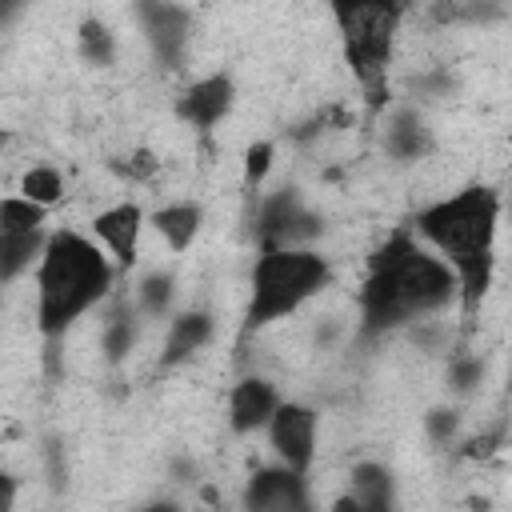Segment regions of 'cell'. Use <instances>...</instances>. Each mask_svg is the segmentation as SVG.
<instances>
[{
  "mask_svg": "<svg viewBox=\"0 0 512 512\" xmlns=\"http://www.w3.org/2000/svg\"><path fill=\"white\" fill-rule=\"evenodd\" d=\"M328 512H360V504H356V496H352V492H340V496L328 504Z\"/></svg>",
  "mask_w": 512,
  "mask_h": 512,
  "instance_id": "cell-29",
  "label": "cell"
},
{
  "mask_svg": "<svg viewBox=\"0 0 512 512\" xmlns=\"http://www.w3.org/2000/svg\"><path fill=\"white\" fill-rule=\"evenodd\" d=\"M332 284V264L320 248H272L260 252L248 276L244 332H264L296 316Z\"/></svg>",
  "mask_w": 512,
  "mask_h": 512,
  "instance_id": "cell-4",
  "label": "cell"
},
{
  "mask_svg": "<svg viewBox=\"0 0 512 512\" xmlns=\"http://www.w3.org/2000/svg\"><path fill=\"white\" fill-rule=\"evenodd\" d=\"M500 204H504V220H508V228H512V184L500 192Z\"/></svg>",
  "mask_w": 512,
  "mask_h": 512,
  "instance_id": "cell-31",
  "label": "cell"
},
{
  "mask_svg": "<svg viewBox=\"0 0 512 512\" xmlns=\"http://www.w3.org/2000/svg\"><path fill=\"white\" fill-rule=\"evenodd\" d=\"M48 224V208L32 204L28 196L12 192L0 200V236H24V232H40Z\"/></svg>",
  "mask_w": 512,
  "mask_h": 512,
  "instance_id": "cell-22",
  "label": "cell"
},
{
  "mask_svg": "<svg viewBox=\"0 0 512 512\" xmlns=\"http://www.w3.org/2000/svg\"><path fill=\"white\" fill-rule=\"evenodd\" d=\"M76 52H80V60L92 64V68H112L116 56H120V40H116V32H112L108 20L84 16V20L76 24Z\"/></svg>",
  "mask_w": 512,
  "mask_h": 512,
  "instance_id": "cell-20",
  "label": "cell"
},
{
  "mask_svg": "<svg viewBox=\"0 0 512 512\" xmlns=\"http://www.w3.org/2000/svg\"><path fill=\"white\" fill-rule=\"evenodd\" d=\"M140 328H144V316L136 312V304L132 300H112L108 312H104V324H100L104 364H124L140 344Z\"/></svg>",
  "mask_w": 512,
  "mask_h": 512,
  "instance_id": "cell-16",
  "label": "cell"
},
{
  "mask_svg": "<svg viewBox=\"0 0 512 512\" xmlns=\"http://www.w3.org/2000/svg\"><path fill=\"white\" fill-rule=\"evenodd\" d=\"M500 444H504V424H496V428H484V432L468 436V440L460 444V452H464V460H492Z\"/></svg>",
  "mask_w": 512,
  "mask_h": 512,
  "instance_id": "cell-26",
  "label": "cell"
},
{
  "mask_svg": "<svg viewBox=\"0 0 512 512\" xmlns=\"http://www.w3.org/2000/svg\"><path fill=\"white\" fill-rule=\"evenodd\" d=\"M144 208L136 200H120V204H108L92 216V240L116 260L120 272H132L136 260H140V236H144Z\"/></svg>",
  "mask_w": 512,
  "mask_h": 512,
  "instance_id": "cell-11",
  "label": "cell"
},
{
  "mask_svg": "<svg viewBox=\"0 0 512 512\" xmlns=\"http://www.w3.org/2000/svg\"><path fill=\"white\" fill-rule=\"evenodd\" d=\"M484 376H488L484 356H476V352H452L448 356V368H444V388L456 400H464V396H472L484 384Z\"/></svg>",
  "mask_w": 512,
  "mask_h": 512,
  "instance_id": "cell-23",
  "label": "cell"
},
{
  "mask_svg": "<svg viewBox=\"0 0 512 512\" xmlns=\"http://www.w3.org/2000/svg\"><path fill=\"white\" fill-rule=\"evenodd\" d=\"M508 352H512V348H508Z\"/></svg>",
  "mask_w": 512,
  "mask_h": 512,
  "instance_id": "cell-32",
  "label": "cell"
},
{
  "mask_svg": "<svg viewBox=\"0 0 512 512\" xmlns=\"http://www.w3.org/2000/svg\"><path fill=\"white\" fill-rule=\"evenodd\" d=\"M132 16H136L140 36L148 40L156 64L176 72L188 60V48H192V28H196L192 8L168 4V0H152V4H132Z\"/></svg>",
  "mask_w": 512,
  "mask_h": 512,
  "instance_id": "cell-7",
  "label": "cell"
},
{
  "mask_svg": "<svg viewBox=\"0 0 512 512\" xmlns=\"http://www.w3.org/2000/svg\"><path fill=\"white\" fill-rule=\"evenodd\" d=\"M0 484H4V512H16V484H20V480H16L12 472H4Z\"/></svg>",
  "mask_w": 512,
  "mask_h": 512,
  "instance_id": "cell-28",
  "label": "cell"
},
{
  "mask_svg": "<svg viewBox=\"0 0 512 512\" xmlns=\"http://www.w3.org/2000/svg\"><path fill=\"white\" fill-rule=\"evenodd\" d=\"M272 168H276V140H252L244 148V160H240V184H244V192L256 196L264 188V180L272 176Z\"/></svg>",
  "mask_w": 512,
  "mask_h": 512,
  "instance_id": "cell-24",
  "label": "cell"
},
{
  "mask_svg": "<svg viewBox=\"0 0 512 512\" xmlns=\"http://www.w3.org/2000/svg\"><path fill=\"white\" fill-rule=\"evenodd\" d=\"M16 192L28 196L32 204H40V208L52 212V204L64 200V172H60L56 164H28L24 176H20V188H16Z\"/></svg>",
  "mask_w": 512,
  "mask_h": 512,
  "instance_id": "cell-21",
  "label": "cell"
},
{
  "mask_svg": "<svg viewBox=\"0 0 512 512\" xmlns=\"http://www.w3.org/2000/svg\"><path fill=\"white\" fill-rule=\"evenodd\" d=\"M504 204L492 184H464L412 212V232L428 244L460 280V312L472 316L496 280V236Z\"/></svg>",
  "mask_w": 512,
  "mask_h": 512,
  "instance_id": "cell-2",
  "label": "cell"
},
{
  "mask_svg": "<svg viewBox=\"0 0 512 512\" xmlns=\"http://www.w3.org/2000/svg\"><path fill=\"white\" fill-rule=\"evenodd\" d=\"M132 304L144 320H172V304H176V276L172 268H148L136 276L132 288Z\"/></svg>",
  "mask_w": 512,
  "mask_h": 512,
  "instance_id": "cell-18",
  "label": "cell"
},
{
  "mask_svg": "<svg viewBox=\"0 0 512 512\" xmlns=\"http://www.w3.org/2000/svg\"><path fill=\"white\" fill-rule=\"evenodd\" d=\"M48 240H52L48 228L24 232V236H0V280L4 284H16L24 272H36V264L44 260Z\"/></svg>",
  "mask_w": 512,
  "mask_h": 512,
  "instance_id": "cell-19",
  "label": "cell"
},
{
  "mask_svg": "<svg viewBox=\"0 0 512 512\" xmlns=\"http://www.w3.org/2000/svg\"><path fill=\"white\" fill-rule=\"evenodd\" d=\"M320 236H324V216L304 204L300 188L284 184V188H272V192L256 196L252 240H256L260 252H272V248H316Z\"/></svg>",
  "mask_w": 512,
  "mask_h": 512,
  "instance_id": "cell-6",
  "label": "cell"
},
{
  "mask_svg": "<svg viewBox=\"0 0 512 512\" xmlns=\"http://www.w3.org/2000/svg\"><path fill=\"white\" fill-rule=\"evenodd\" d=\"M136 512H184L176 500H148V504H140Z\"/></svg>",
  "mask_w": 512,
  "mask_h": 512,
  "instance_id": "cell-30",
  "label": "cell"
},
{
  "mask_svg": "<svg viewBox=\"0 0 512 512\" xmlns=\"http://www.w3.org/2000/svg\"><path fill=\"white\" fill-rule=\"evenodd\" d=\"M280 404H284V396L276 392V384L268 376H244L228 392V428L236 436H252L260 428H268V420L276 416Z\"/></svg>",
  "mask_w": 512,
  "mask_h": 512,
  "instance_id": "cell-13",
  "label": "cell"
},
{
  "mask_svg": "<svg viewBox=\"0 0 512 512\" xmlns=\"http://www.w3.org/2000/svg\"><path fill=\"white\" fill-rule=\"evenodd\" d=\"M244 512H316L312 488L304 472H292L284 464L256 468L240 492Z\"/></svg>",
  "mask_w": 512,
  "mask_h": 512,
  "instance_id": "cell-9",
  "label": "cell"
},
{
  "mask_svg": "<svg viewBox=\"0 0 512 512\" xmlns=\"http://www.w3.org/2000/svg\"><path fill=\"white\" fill-rule=\"evenodd\" d=\"M268 448L276 456V464L292 468V472H304L312 468L316 460V436H320V412L304 400H284L276 408V416L268 420Z\"/></svg>",
  "mask_w": 512,
  "mask_h": 512,
  "instance_id": "cell-8",
  "label": "cell"
},
{
  "mask_svg": "<svg viewBox=\"0 0 512 512\" xmlns=\"http://www.w3.org/2000/svg\"><path fill=\"white\" fill-rule=\"evenodd\" d=\"M348 492L356 496L360 512H396V476L384 460H356L348 468Z\"/></svg>",
  "mask_w": 512,
  "mask_h": 512,
  "instance_id": "cell-15",
  "label": "cell"
},
{
  "mask_svg": "<svg viewBox=\"0 0 512 512\" xmlns=\"http://www.w3.org/2000/svg\"><path fill=\"white\" fill-rule=\"evenodd\" d=\"M120 268L116 260L76 228H52L44 260L32 272L36 284V332L44 340H64L92 308L112 296Z\"/></svg>",
  "mask_w": 512,
  "mask_h": 512,
  "instance_id": "cell-3",
  "label": "cell"
},
{
  "mask_svg": "<svg viewBox=\"0 0 512 512\" xmlns=\"http://www.w3.org/2000/svg\"><path fill=\"white\" fill-rule=\"evenodd\" d=\"M448 308H460L456 272L420 244L412 228H396L368 256L356 292V340L372 344L392 332H408L420 320H440Z\"/></svg>",
  "mask_w": 512,
  "mask_h": 512,
  "instance_id": "cell-1",
  "label": "cell"
},
{
  "mask_svg": "<svg viewBox=\"0 0 512 512\" xmlns=\"http://www.w3.org/2000/svg\"><path fill=\"white\" fill-rule=\"evenodd\" d=\"M156 172H160V160L148 148H136L128 156V164H120V176H128V180H152Z\"/></svg>",
  "mask_w": 512,
  "mask_h": 512,
  "instance_id": "cell-27",
  "label": "cell"
},
{
  "mask_svg": "<svg viewBox=\"0 0 512 512\" xmlns=\"http://www.w3.org/2000/svg\"><path fill=\"white\" fill-rule=\"evenodd\" d=\"M216 336V316L208 308H180L168 328H164V344H160V368H176L184 360H192L196 352H204Z\"/></svg>",
  "mask_w": 512,
  "mask_h": 512,
  "instance_id": "cell-14",
  "label": "cell"
},
{
  "mask_svg": "<svg viewBox=\"0 0 512 512\" xmlns=\"http://www.w3.org/2000/svg\"><path fill=\"white\" fill-rule=\"evenodd\" d=\"M232 104H236V76L232 72H208L176 96V120L196 128V132H212L232 112Z\"/></svg>",
  "mask_w": 512,
  "mask_h": 512,
  "instance_id": "cell-12",
  "label": "cell"
},
{
  "mask_svg": "<svg viewBox=\"0 0 512 512\" xmlns=\"http://www.w3.org/2000/svg\"><path fill=\"white\" fill-rule=\"evenodd\" d=\"M336 32L344 48V64L352 68V80L364 92L368 116H384L392 108L388 96V68L400 40V20L408 16L404 4H336Z\"/></svg>",
  "mask_w": 512,
  "mask_h": 512,
  "instance_id": "cell-5",
  "label": "cell"
},
{
  "mask_svg": "<svg viewBox=\"0 0 512 512\" xmlns=\"http://www.w3.org/2000/svg\"><path fill=\"white\" fill-rule=\"evenodd\" d=\"M380 148L396 164H420L436 152V132L416 104H392L380 116Z\"/></svg>",
  "mask_w": 512,
  "mask_h": 512,
  "instance_id": "cell-10",
  "label": "cell"
},
{
  "mask_svg": "<svg viewBox=\"0 0 512 512\" xmlns=\"http://www.w3.org/2000/svg\"><path fill=\"white\" fill-rule=\"evenodd\" d=\"M424 436H428V444H436V448H452L456 440H460V428H464V416H460V408L456 404H432L428 412H424Z\"/></svg>",
  "mask_w": 512,
  "mask_h": 512,
  "instance_id": "cell-25",
  "label": "cell"
},
{
  "mask_svg": "<svg viewBox=\"0 0 512 512\" xmlns=\"http://www.w3.org/2000/svg\"><path fill=\"white\" fill-rule=\"evenodd\" d=\"M148 224L168 244V252L180 256V252H188L196 244V236L204 228V204H196V200H168V204H160L148 216Z\"/></svg>",
  "mask_w": 512,
  "mask_h": 512,
  "instance_id": "cell-17",
  "label": "cell"
}]
</instances>
